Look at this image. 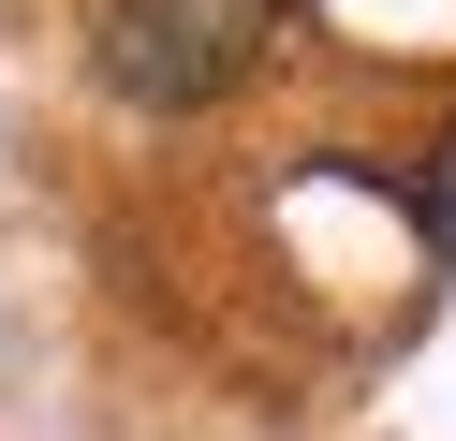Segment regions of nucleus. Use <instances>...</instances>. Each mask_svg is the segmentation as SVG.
<instances>
[{"label":"nucleus","mask_w":456,"mask_h":441,"mask_svg":"<svg viewBox=\"0 0 456 441\" xmlns=\"http://www.w3.org/2000/svg\"><path fill=\"white\" fill-rule=\"evenodd\" d=\"M265 29H280V0H103L89 59H103V88H118V103L191 118V103H221V88H250Z\"/></svg>","instance_id":"1"},{"label":"nucleus","mask_w":456,"mask_h":441,"mask_svg":"<svg viewBox=\"0 0 456 441\" xmlns=\"http://www.w3.org/2000/svg\"><path fill=\"white\" fill-rule=\"evenodd\" d=\"M427 221H442V250H456V133H442V176H427Z\"/></svg>","instance_id":"2"}]
</instances>
